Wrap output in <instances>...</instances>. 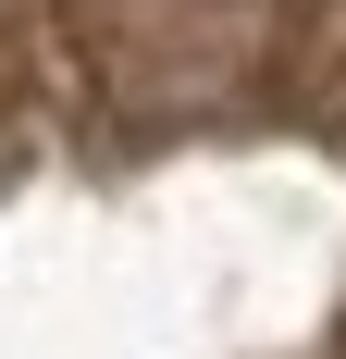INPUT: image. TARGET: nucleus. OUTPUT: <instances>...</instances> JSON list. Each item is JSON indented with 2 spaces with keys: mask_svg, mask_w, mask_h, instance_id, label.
<instances>
[{
  "mask_svg": "<svg viewBox=\"0 0 346 359\" xmlns=\"http://www.w3.org/2000/svg\"><path fill=\"white\" fill-rule=\"evenodd\" d=\"M198 13H260V0H198Z\"/></svg>",
  "mask_w": 346,
  "mask_h": 359,
  "instance_id": "nucleus-1",
  "label": "nucleus"
}]
</instances>
